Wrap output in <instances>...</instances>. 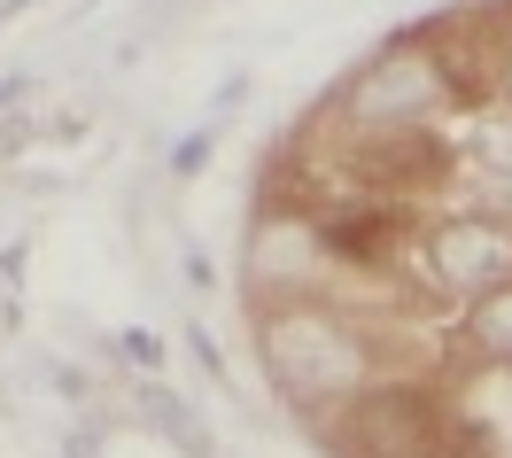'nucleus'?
Masks as SVG:
<instances>
[{
    "instance_id": "nucleus-10",
    "label": "nucleus",
    "mask_w": 512,
    "mask_h": 458,
    "mask_svg": "<svg viewBox=\"0 0 512 458\" xmlns=\"http://www.w3.org/2000/svg\"><path fill=\"white\" fill-rule=\"evenodd\" d=\"M16 94H24V78H0V109H8Z\"/></svg>"
},
{
    "instance_id": "nucleus-7",
    "label": "nucleus",
    "mask_w": 512,
    "mask_h": 458,
    "mask_svg": "<svg viewBox=\"0 0 512 458\" xmlns=\"http://www.w3.org/2000/svg\"><path fill=\"white\" fill-rule=\"evenodd\" d=\"M210 164V132H194V140H179V156H171V171L187 179V171H202Z\"/></svg>"
},
{
    "instance_id": "nucleus-6",
    "label": "nucleus",
    "mask_w": 512,
    "mask_h": 458,
    "mask_svg": "<svg viewBox=\"0 0 512 458\" xmlns=\"http://www.w3.org/2000/svg\"><path fill=\"white\" fill-rule=\"evenodd\" d=\"M117 342H125V358H132V365H148V373H156L163 342H156V334H148V327H125V334H117Z\"/></svg>"
},
{
    "instance_id": "nucleus-1",
    "label": "nucleus",
    "mask_w": 512,
    "mask_h": 458,
    "mask_svg": "<svg viewBox=\"0 0 512 458\" xmlns=\"http://www.w3.org/2000/svg\"><path fill=\"white\" fill-rule=\"evenodd\" d=\"M264 381L295 404H334L365 389V342L326 311H280L264 319Z\"/></svg>"
},
{
    "instance_id": "nucleus-3",
    "label": "nucleus",
    "mask_w": 512,
    "mask_h": 458,
    "mask_svg": "<svg viewBox=\"0 0 512 458\" xmlns=\"http://www.w3.org/2000/svg\"><path fill=\"white\" fill-rule=\"evenodd\" d=\"M427 272L458 295H497L512 288V226L497 218H443V226L427 233Z\"/></svg>"
},
{
    "instance_id": "nucleus-9",
    "label": "nucleus",
    "mask_w": 512,
    "mask_h": 458,
    "mask_svg": "<svg viewBox=\"0 0 512 458\" xmlns=\"http://www.w3.org/2000/svg\"><path fill=\"white\" fill-rule=\"evenodd\" d=\"M63 458H94V443H86V435H70V443H63Z\"/></svg>"
},
{
    "instance_id": "nucleus-8",
    "label": "nucleus",
    "mask_w": 512,
    "mask_h": 458,
    "mask_svg": "<svg viewBox=\"0 0 512 458\" xmlns=\"http://www.w3.org/2000/svg\"><path fill=\"white\" fill-rule=\"evenodd\" d=\"M187 342H194V365H202V373H210V381H218V373H225V358H218V342H210V334H202V327H187Z\"/></svg>"
},
{
    "instance_id": "nucleus-11",
    "label": "nucleus",
    "mask_w": 512,
    "mask_h": 458,
    "mask_svg": "<svg viewBox=\"0 0 512 458\" xmlns=\"http://www.w3.org/2000/svg\"><path fill=\"white\" fill-rule=\"evenodd\" d=\"M505 101H512V63H505Z\"/></svg>"
},
{
    "instance_id": "nucleus-5",
    "label": "nucleus",
    "mask_w": 512,
    "mask_h": 458,
    "mask_svg": "<svg viewBox=\"0 0 512 458\" xmlns=\"http://www.w3.org/2000/svg\"><path fill=\"white\" fill-rule=\"evenodd\" d=\"M466 334H474L489 358H512V288H497V295H481L474 311H466Z\"/></svg>"
},
{
    "instance_id": "nucleus-4",
    "label": "nucleus",
    "mask_w": 512,
    "mask_h": 458,
    "mask_svg": "<svg viewBox=\"0 0 512 458\" xmlns=\"http://www.w3.org/2000/svg\"><path fill=\"white\" fill-rule=\"evenodd\" d=\"M148 420H156V427H163V435H171V443H179L187 458H210V427L187 412V396H179V389L148 381Z\"/></svg>"
},
{
    "instance_id": "nucleus-2",
    "label": "nucleus",
    "mask_w": 512,
    "mask_h": 458,
    "mask_svg": "<svg viewBox=\"0 0 512 458\" xmlns=\"http://www.w3.org/2000/svg\"><path fill=\"white\" fill-rule=\"evenodd\" d=\"M342 443L350 458H450V412L427 389H357Z\"/></svg>"
}]
</instances>
